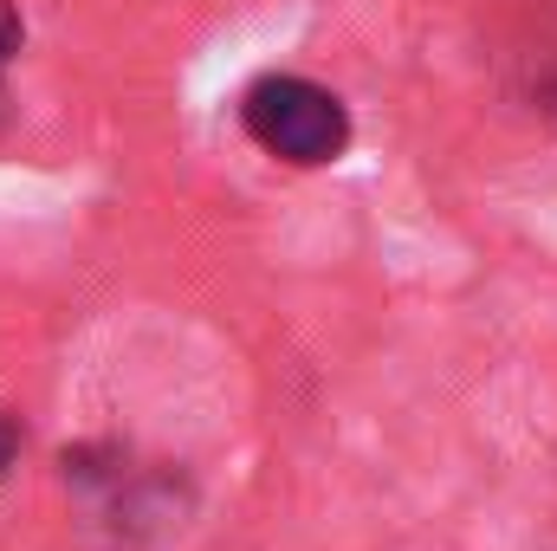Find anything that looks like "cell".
Segmentation results:
<instances>
[{"label":"cell","instance_id":"7a4b0ae2","mask_svg":"<svg viewBox=\"0 0 557 551\" xmlns=\"http://www.w3.org/2000/svg\"><path fill=\"white\" fill-rule=\"evenodd\" d=\"M20 46H26V13H20L13 0H0V65H7Z\"/></svg>","mask_w":557,"mask_h":551},{"label":"cell","instance_id":"6da1fadb","mask_svg":"<svg viewBox=\"0 0 557 551\" xmlns=\"http://www.w3.org/2000/svg\"><path fill=\"white\" fill-rule=\"evenodd\" d=\"M240 131L260 143L273 162H292V169L344 162V149L357 137L350 105L331 85L305 78V72H260L240 91Z\"/></svg>","mask_w":557,"mask_h":551},{"label":"cell","instance_id":"3957f363","mask_svg":"<svg viewBox=\"0 0 557 551\" xmlns=\"http://www.w3.org/2000/svg\"><path fill=\"white\" fill-rule=\"evenodd\" d=\"M20 441H26V434H20V415L0 409V474H7V461L20 454Z\"/></svg>","mask_w":557,"mask_h":551}]
</instances>
